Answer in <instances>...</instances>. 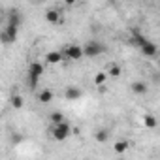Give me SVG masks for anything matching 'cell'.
<instances>
[{"mask_svg": "<svg viewBox=\"0 0 160 160\" xmlns=\"http://www.w3.org/2000/svg\"><path fill=\"white\" fill-rule=\"evenodd\" d=\"M43 73H45V66L42 62H32L28 66V83H30V89L38 87V81H40V77Z\"/></svg>", "mask_w": 160, "mask_h": 160, "instance_id": "cell-1", "label": "cell"}, {"mask_svg": "<svg viewBox=\"0 0 160 160\" xmlns=\"http://www.w3.org/2000/svg\"><path fill=\"white\" fill-rule=\"evenodd\" d=\"M38 100H40L42 104H47V102H51V100H53V91H49V89H43V91L38 94Z\"/></svg>", "mask_w": 160, "mask_h": 160, "instance_id": "cell-15", "label": "cell"}, {"mask_svg": "<svg viewBox=\"0 0 160 160\" xmlns=\"http://www.w3.org/2000/svg\"><path fill=\"white\" fill-rule=\"evenodd\" d=\"M113 149H115V152H121V154H122V152L128 149V141H124V139H122V141H117Z\"/></svg>", "mask_w": 160, "mask_h": 160, "instance_id": "cell-18", "label": "cell"}, {"mask_svg": "<svg viewBox=\"0 0 160 160\" xmlns=\"http://www.w3.org/2000/svg\"><path fill=\"white\" fill-rule=\"evenodd\" d=\"M81 89H77V87H68L66 89V92H64V98L66 100H79L81 98Z\"/></svg>", "mask_w": 160, "mask_h": 160, "instance_id": "cell-10", "label": "cell"}, {"mask_svg": "<svg viewBox=\"0 0 160 160\" xmlns=\"http://www.w3.org/2000/svg\"><path fill=\"white\" fill-rule=\"evenodd\" d=\"M64 4H66V6H73V4H75V0H64Z\"/></svg>", "mask_w": 160, "mask_h": 160, "instance_id": "cell-21", "label": "cell"}, {"mask_svg": "<svg viewBox=\"0 0 160 160\" xmlns=\"http://www.w3.org/2000/svg\"><path fill=\"white\" fill-rule=\"evenodd\" d=\"M143 124H145L147 128H151V130H152V128H156L158 121H156V117H154V115H145V117H143Z\"/></svg>", "mask_w": 160, "mask_h": 160, "instance_id": "cell-16", "label": "cell"}, {"mask_svg": "<svg viewBox=\"0 0 160 160\" xmlns=\"http://www.w3.org/2000/svg\"><path fill=\"white\" fill-rule=\"evenodd\" d=\"M17 32H19V27H13V25H6V28L0 32V40H2L4 45L8 43H13L17 40Z\"/></svg>", "mask_w": 160, "mask_h": 160, "instance_id": "cell-4", "label": "cell"}, {"mask_svg": "<svg viewBox=\"0 0 160 160\" xmlns=\"http://www.w3.org/2000/svg\"><path fill=\"white\" fill-rule=\"evenodd\" d=\"M12 106H13L15 109H21V108H23V98H21L19 94L12 96Z\"/></svg>", "mask_w": 160, "mask_h": 160, "instance_id": "cell-19", "label": "cell"}, {"mask_svg": "<svg viewBox=\"0 0 160 160\" xmlns=\"http://www.w3.org/2000/svg\"><path fill=\"white\" fill-rule=\"evenodd\" d=\"M62 58H64V53H60V51H49V53L45 55L47 64H58Z\"/></svg>", "mask_w": 160, "mask_h": 160, "instance_id": "cell-9", "label": "cell"}, {"mask_svg": "<svg viewBox=\"0 0 160 160\" xmlns=\"http://www.w3.org/2000/svg\"><path fill=\"white\" fill-rule=\"evenodd\" d=\"M106 72H108V75H111V77H119V75H121V66H119L117 62H109V64L106 66Z\"/></svg>", "mask_w": 160, "mask_h": 160, "instance_id": "cell-11", "label": "cell"}, {"mask_svg": "<svg viewBox=\"0 0 160 160\" xmlns=\"http://www.w3.org/2000/svg\"><path fill=\"white\" fill-rule=\"evenodd\" d=\"M62 53H64V57L70 58V60H79V58L85 57V51H83L81 45H68Z\"/></svg>", "mask_w": 160, "mask_h": 160, "instance_id": "cell-5", "label": "cell"}, {"mask_svg": "<svg viewBox=\"0 0 160 160\" xmlns=\"http://www.w3.org/2000/svg\"><path fill=\"white\" fill-rule=\"evenodd\" d=\"M139 51H141L143 57H147V58H154V57H158V47H156L152 42H149V40L139 47Z\"/></svg>", "mask_w": 160, "mask_h": 160, "instance_id": "cell-7", "label": "cell"}, {"mask_svg": "<svg viewBox=\"0 0 160 160\" xmlns=\"http://www.w3.org/2000/svg\"><path fill=\"white\" fill-rule=\"evenodd\" d=\"M21 23H23V17H21L19 10H10V13H8V25L21 27Z\"/></svg>", "mask_w": 160, "mask_h": 160, "instance_id": "cell-8", "label": "cell"}, {"mask_svg": "<svg viewBox=\"0 0 160 160\" xmlns=\"http://www.w3.org/2000/svg\"><path fill=\"white\" fill-rule=\"evenodd\" d=\"M145 42H147V40H145V38H143L139 32H134V34H132V38H130V43H132L134 47H138V49H139V47H141Z\"/></svg>", "mask_w": 160, "mask_h": 160, "instance_id": "cell-13", "label": "cell"}, {"mask_svg": "<svg viewBox=\"0 0 160 160\" xmlns=\"http://www.w3.org/2000/svg\"><path fill=\"white\" fill-rule=\"evenodd\" d=\"M72 132H73V130H72V126H70L66 121L57 122V124L51 126V136H53V139H57V141H64Z\"/></svg>", "mask_w": 160, "mask_h": 160, "instance_id": "cell-2", "label": "cell"}, {"mask_svg": "<svg viewBox=\"0 0 160 160\" xmlns=\"http://www.w3.org/2000/svg\"><path fill=\"white\" fill-rule=\"evenodd\" d=\"M106 79H108V72H106V70H104V72H98L96 77H94V85H104Z\"/></svg>", "mask_w": 160, "mask_h": 160, "instance_id": "cell-17", "label": "cell"}, {"mask_svg": "<svg viewBox=\"0 0 160 160\" xmlns=\"http://www.w3.org/2000/svg\"><path fill=\"white\" fill-rule=\"evenodd\" d=\"M132 92H134V94H145V92H147V83H143V81H134V83H132Z\"/></svg>", "mask_w": 160, "mask_h": 160, "instance_id": "cell-12", "label": "cell"}, {"mask_svg": "<svg viewBox=\"0 0 160 160\" xmlns=\"http://www.w3.org/2000/svg\"><path fill=\"white\" fill-rule=\"evenodd\" d=\"M94 138H96V141H98V143H106V141L109 139V132H108L106 128H98V130H96V134H94Z\"/></svg>", "mask_w": 160, "mask_h": 160, "instance_id": "cell-14", "label": "cell"}, {"mask_svg": "<svg viewBox=\"0 0 160 160\" xmlns=\"http://www.w3.org/2000/svg\"><path fill=\"white\" fill-rule=\"evenodd\" d=\"M45 21H47L49 25H62V23H64V17H62L60 10L49 8V10L45 12Z\"/></svg>", "mask_w": 160, "mask_h": 160, "instance_id": "cell-6", "label": "cell"}, {"mask_svg": "<svg viewBox=\"0 0 160 160\" xmlns=\"http://www.w3.org/2000/svg\"><path fill=\"white\" fill-rule=\"evenodd\" d=\"M62 121H64V115H62L60 111H53V113H51V122H53V124L62 122Z\"/></svg>", "mask_w": 160, "mask_h": 160, "instance_id": "cell-20", "label": "cell"}, {"mask_svg": "<svg viewBox=\"0 0 160 160\" xmlns=\"http://www.w3.org/2000/svg\"><path fill=\"white\" fill-rule=\"evenodd\" d=\"M83 51H85V57L94 58V57H98V55H102L106 51V45L100 43V42H96V40H91V42H87L83 45Z\"/></svg>", "mask_w": 160, "mask_h": 160, "instance_id": "cell-3", "label": "cell"}]
</instances>
